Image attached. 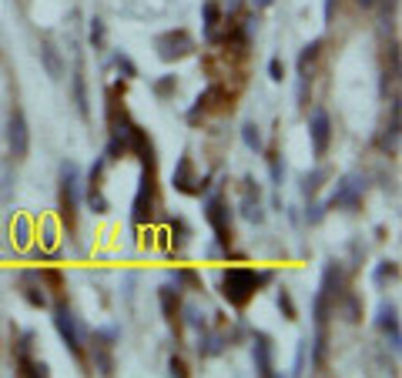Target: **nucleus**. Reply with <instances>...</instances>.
Segmentation results:
<instances>
[{
  "instance_id": "f257e3e1",
  "label": "nucleus",
  "mask_w": 402,
  "mask_h": 378,
  "mask_svg": "<svg viewBox=\"0 0 402 378\" xmlns=\"http://www.w3.org/2000/svg\"><path fill=\"white\" fill-rule=\"evenodd\" d=\"M272 281V271H255V268H225L222 271V298L231 308H245L258 295L262 285Z\"/></svg>"
},
{
  "instance_id": "f03ea898",
  "label": "nucleus",
  "mask_w": 402,
  "mask_h": 378,
  "mask_svg": "<svg viewBox=\"0 0 402 378\" xmlns=\"http://www.w3.org/2000/svg\"><path fill=\"white\" fill-rule=\"evenodd\" d=\"M158 211V161H145L141 164V181H138V194L131 201V225L141 227L154 221Z\"/></svg>"
},
{
  "instance_id": "7ed1b4c3",
  "label": "nucleus",
  "mask_w": 402,
  "mask_h": 378,
  "mask_svg": "<svg viewBox=\"0 0 402 378\" xmlns=\"http://www.w3.org/2000/svg\"><path fill=\"white\" fill-rule=\"evenodd\" d=\"M77 208H81V168L74 161L61 164V218L67 231L77 227Z\"/></svg>"
},
{
  "instance_id": "20e7f679",
  "label": "nucleus",
  "mask_w": 402,
  "mask_h": 378,
  "mask_svg": "<svg viewBox=\"0 0 402 378\" xmlns=\"http://www.w3.org/2000/svg\"><path fill=\"white\" fill-rule=\"evenodd\" d=\"M195 37L184 30V27H175V30H165L154 37V54L165 60V64H175V60H184L195 54Z\"/></svg>"
},
{
  "instance_id": "39448f33",
  "label": "nucleus",
  "mask_w": 402,
  "mask_h": 378,
  "mask_svg": "<svg viewBox=\"0 0 402 378\" xmlns=\"http://www.w3.org/2000/svg\"><path fill=\"white\" fill-rule=\"evenodd\" d=\"M204 221L211 225L215 241H218V248H222V254H225L228 248H231V208H228V201L218 194V191L204 198Z\"/></svg>"
},
{
  "instance_id": "423d86ee",
  "label": "nucleus",
  "mask_w": 402,
  "mask_h": 378,
  "mask_svg": "<svg viewBox=\"0 0 402 378\" xmlns=\"http://www.w3.org/2000/svg\"><path fill=\"white\" fill-rule=\"evenodd\" d=\"M54 328H57L64 348L74 355L77 362H84V338H81V328H77V318L71 315V308H67V302H64L61 295H57V302H54Z\"/></svg>"
},
{
  "instance_id": "0eeeda50",
  "label": "nucleus",
  "mask_w": 402,
  "mask_h": 378,
  "mask_svg": "<svg viewBox=\"0 0 402 378\" xmlns=\"http://www.w3.org/2000/svg\"><path fill=\"white\" fill-rule=\"evenodd\" d=\"M228 101H231V98H228L225 84H218V80H215V84H208L198 98H195V104H191V107H188V114H184V121H188L191 127H198L201 121H204V114H208V111H231V104Z\"/></svg>"
},
{
  "instance_id": "6e6552de",
  "label": "nucleus",
  "mask_w": 402,
  "mask_h": 378,
  "mask_svg": "<svg viewBox=\"0 0 402 378\" xmlns=\"http://www.w3.org/2000/svg\"><path fill=\"white\" fill-rule=\"evenodd\" d=\"M362 198H366V177L362 175H346L326 204L328 208H342V211L355 214V211L362 208Z\"/></svg>"
},
{
  "instance_id": "1a4fd4ad",
  "label": "nucleus",
  "mask_w": 402,
  "mask_h": 378,
  "mask_svg": "<svg viewBox=\"0 0 402 378\" xmlns=\"http://www.w3.org/2000/svg\"><path fill=\"white\" fill-rule=\"evenodd\" d=\"M208 184H211V177H195L191 157L181 154L178 164H175V171H171V188H175L178 194H195V198H201V194L208 191Z\"/></svg>"
},
{
  "instance_id": "9d476101",
  "label": "nucleus",
  "mask_w": 402,
  "mask_h": 378,
  "mask_svg": "<svg viewBox=\"0 0 402 378\" xmlns=\"http://www.w3.org/2000/svg\"><path fill=\"white\" fill-rule=\"evenodd\" d=\"M7 151L14 161H24L27 151H30V127H27V118L21 107H14L7 114Z\"/></svg>"
},
{
  "instance_id": "9b49d317",
  "label": "nucleus",
  "mask_w": 402,
  "mask_h": 378,
  "mask_svg": "<svg viewBox=\"0 0 402 378\" xmlns=\"http://www.w3.org/2000/svg\"><path fill=\"white\" fill-rule=\"evenodd\" d=\"M107 127H111V141H107L104 157H107V161H121L125 154H131V131H134V121L127 118V111H121Z\"/></svg>"
},
{
  "instance_id": "f8f14e48",
  "label": "nucleus",
  "mask_w": 402,
  "mask_h": 378,
  "mask_svg": "<svg viewBox=\"0 0 402 378\" xmlns=\"http://www.w3.org/2000/svg\"><path fill=\"white\" fill-rule=\"evenodd\" d=\"M308 137H312L315 157H326L328 144H332V118H328L326 107H315L312 111V118H308Z\"/></svg>"
},
{
  "instance_id": "ddd939ff",
  "label": "nucleus",
  "mask_w": 402,
  "mask_h": 378,
  "mask_svg": "<svg viewBox=\"0 0 402 378\" xmlns=\"http://www.w3.org/2000/svg\"><path fill=\"white\" fill-rule=\"evenodd\" d=\"M349 288V271L342 268V261H326V268H322V285H319V291L326 295L328 302L335 304L342 298V291Z\"/></svg>"
},
{
  "instance_id": "4468645a",
  "label": "nucleus",
  "mask_w": 402,
  "mask_h": 378,
  "mask_svg": "<svg viewBox=\"0 0 402 378\" xmlns=\"http://www.w3.org/2000/svg\"><path fill=\"white\" fill-rule=\"evenodd\" d=\"M272 338L265 331H251V362H255V372L262 378H272L275 375V362H272Z\"/></svg>"
},
{
  "instance_id": "2eb2a0df",
  "label": "nucleus",
  "mask_w": 402,
  "mask_h": 378,
  "mask_svg": "<svg viewBox=\"0 0 402 378\" xmlns=\"http://www.w3.org/2000/svg\"><path fill=\"white\" fill-rule=\"evenodd\" d=\"M376 328L389 338V345L399 352V345H402V328H399V308L392 302H382L379 304V311H376Z\"/></svg>"
},
{
  "instance_id": "dca6fc26",
  "label": "nucleus",
  "mask_w": 402,
  "mask_h": 378,
  "mask_svg": "<svg viewBox=\"0 0 402 378\" xmlns=\"http://www.w3.org/2000/svg\"><path fill=\"white\" fill-rule=\"evenodd\" d=\"M242 218H248L251 225H262L265 221V208H262V191H258V181L245 177V188H242Z\"/></svg>"
},
{
  "instance_id": "f3484780",
  "label": "nucleus",
  "mask_w": 402,
  "mask_h": 378,
  "mask_svg": "<svg viewBox=\"0 0 402 378\" xmlns=\"http://www.w3.org/2000/svg\"><path fill=\"white\" fill-rule=\"evenodd\" d=\"M21 291H24V302L30 304V308H47L50 304L37 271H21Z\"/></svg>"
},
{
  "instance_id": "a211bd4d",
  "label": "nucleus",
  "mask_w": 402,
  "mask_h": 378,
  "mask_svg": "<svg viewBox=\"0 0 402 378\" xmlns=\"http://www.w3.org/2000/svg\"><path fill=\"white\" fill-rule=\"evenodd\" d=\"M158 302H161V311H165V318H168L171 325H178V311H181V288H178L175 281L158 288Z\"/></svg>"
},
{
  "instance_id": "6ab92c4d",
  "label": "nucleus",
  "mask_w": 402,
  "mask_h": 378,
  "mask_svg": "<svg viewBox=\"0 0 402 378\" xmlns=\"http://www.w3.org/2000/svg\"><path fill=\"white\" fill-rule=\"evenodd\" d=\"M225 348H228V335H222V331H208V328H201L198 331V355L201 358H218Z\"/></svg>"
},
{
  "instance_id": "aec40b11",
  "label": "nucleus",
  "mask_w": 402,
  "mask_h": 378,
  "mask_svg": "<svg viewBox=\"0 0 402 378\" xmlns=\"http://www.w3.org/2000/svg\"><path fill=\"white\" fill-rule=\"evenodd\" d=\"M111 348L114 345H107V342H100L91 335V358H94V368H98L100 375H114V358H111Z\"/></svg>"
},
{
  "instance_id": "412c9836",
  "label": "nucleus",
  "mask_w": 402,
  "mask_h": 378,
  "mask_svg": "<svg viewBox=\"0 0 402 378\" xmlns=\"http://www.w3.org/2000/svg\"><path fill=\"white\" fill-rule=\"evenodd\" d=\"M308 352H312V368L322 372L326 368V358H328V325H319L315 338L308 342Z\"/></svg>"
},
{
  "instance_id": "4be33fe9",
  "label": "nucleus",
  "mask_w": 402,
  "mask_h": 378,
  "mask_svg": "<svg viewBox=\"0 0 402 378\" xmlns=\"http://www.w3.org/2000/svg\"><path fill=\"white\" fill-rule=\"evenodd\" d=\"M201 17H204V41L215 44V34L222 27V7H218V0H204L201 3Z\"/></svg>"
},
{
  "instance_id": "5701e85b",
  "label": "nucleus",
  "mask_w": 402,
  "mask_h": 378,
  "mask_svg": "<svg viewBox=\"0 0 402 378\" xmlns=\"http://www.w3.org/2000/svg\"><path fill=\"white\" fill-rule=\"evenodd\" d=\"M41 60H44V71H47L50 80H64V60H61V51L50 41L41 44Z\"/></svg>"
},
{
  "instance_id": "b1692460",
  "label": "nucleus",
  "mask_w": 402,
  "mask_h": 378,
  "mask_svg": "<svg viewBox=\"0 0 402 378\" xmlns=\"http://www.w3.org/2000/svg\"><path fill=\"white\" fill-rule=\"evenodd\" d=\"M335 308L346 315V322H349V325H359V322H362V298H359L355 291H349V288L342 291V298L335 302Z\"/></svg>"
},
{
  "instance_id": "393cba45",
  "label": "nucleus",
  "mask_w": 402,
  "mask_h": 378,
  "mask_svg": "<svg viewBox=\"0 0 402 378\" xmlns=\"http://www.w3.org/2000/svg\"><path fill=\"white\" fill-rule=\"evenodd\" d=\"M71 91H74L77 114L87 121V118H91V98H87V80H84V74H81V71H74V77H71Z\"/></svg>"
},
{
  "instance_id": "a878e982",
  "label": "nucleus",
  "mask_w": 402,
  "mask_h": 378,
  "mask_svg": "<svg viewBox=\"0 0 402 378\" xmlns=\"http://www.w3.org/2000/svg\"><path fill=\"white\" fill-rule=\"evenodd\" d=\"M326 181H328V168H312L308 175H302V194L305 198H315Z\"/></svg>"
},
{
  "instance_id": "bb28decb",
  "label": "nucleus",
  "mask_w": 402,
  "mask_h": 378,
  "mask_svg": "<svg viewBox=\"0 0 402 378\" xmlns=\"http://www.w3.org/2000/svg\"><path fill=\"white\" fill-rule=\"evenodd\" d=\"M322 47H326V41H308L305 47H302L299 60H295V67H299V74H308V67L319 60V54H322Z\"/></svg>"
},
{
  "instance_id": "cd10ccee",
  "label": "nucleus",
  "mask_w": 402,
  "mask_h": 378,
  "mask_svg": "<svg viewBox=\"0 0 402 378\" xmlns=\"http://www.w3.org/2000/svg\"><path fill=\"white\" fill-rule=\"evenodd\" d=\"M17 372L27 378H47L50 368L44 362H37V358H30V355H17Z\"/></svg>"
},
{
  "instance_id": "c85d7f7f",
  "label": "nucleus",
  "mask_w": 402,
  "mask_h": 378,
  "mask_svg": "<svg viewBox=\"0 0 402 378\" xmlns=\"http://www.w3.org/2000/svg\"><path fill=\"white\" fill-rule=\"evenodd\" d=\"M332 311H335V304H332V302L326 298V295L319 291V295L312 298V318H315V328H319V325H328Z\"/></svg>"
},
{
  "instance_id": "c756f323",
  "label": "nucleus",
  "mask_w": 402,
  "mask_h": 378,
  "mask_svg": "<svg viewBox=\"0 0 402 378\" xmlns=\"http://www.w3.org/2000/svg\"><path fill=\"white\" fill-rule=\"evenodd\" d=\"M191 238V227L184 225L181 218H171V252L181 254L184 252V241Z\"/></svg>"
},
{
  "instance_id": "7c9ffc66",
  "label": "nucleus",
  "mask_w": 402,
  "mask_h": 378,
  "mask_svg": "<svg viewBox=\"0 0 402 378\" xmlns=\"http://www.w3.org/2000/svg\"><path fill=\"white\" fill-rule=\"evenodd\" d=\"M399 278V265L396 261H379L376 271H372V281H376L379 288H385L389 281H396Z\"/></svg>"
},
{
  "instance_id": "2f4dec72",
  "label": "nucleus",
  "mask_w": 402,
  "mask_h": 378,
  "mask_svg": "<svg viewBox=\"0 0 402 378\" xmlns=\"http://www.w3.org/2000/svg\"><path fill=\"white\" fill-rule=\"evenodd\" d=\"M178 318H184V325L195 328V331L208 328V322H204V315H201L198 304H184V302H181V311H178Z\"/></svg>"
},
{
  "instance_id": "473e14b6",
  "label": "nucleus",
  "mask_w": 402,
  "mask_h": 378,
  "mask_svg": "<svg viewBox=\"0 0 402 378\" xmlns=\"http://www.w3.org/2000/svg\"><path fill=\"white\" fill-rule=\"evenodd\" d=\"M275 304H278V311H282V318H285V322H295V318H299V311H295V302H292V291H288V288H278L275 291Z\"/></svg>"
},
{
  "instance_id": "72a5a7b5",
  "label": "nucleus",
  "mask_w": 402,
  "mask_h": 378,
  "mask_svg": "<svg viewBox=\"0 0 402 378\" xmlns=\"http://www.w3.org/2000/svg\"><path fill=\"white\" fill-rule=\"evenodd\" d=\"M242 141H245V148L255 154L265 151V141H262V131H258V124L255 121H248V124L242 127Z\"/></svg>"
},
{
  "instance_id": "f704fd0d",
  "label": "nucleus",
  "mask_w": 402,
  "mask_h": 378,
  "mask_svg": "<svg viewBox=\"0 0 402 378\" xmlns=\"http://www.w3.org/2000/svg\"><path fill=\"white\" fill-rule=\"evenodd\" d=\"M87 208L94 211V214H107L111 211V204H107V198H104V191H100V184H87Z\"/></svg>"
},
{
  "instance_id": "c9c22d12",
  "label": "nucleus",
  "mask_w": 402,
  "mask_h": 378,
  "mask_svg": "<svg viewBox=\"0 0 402 378\" xmlns=\"http://www.w3.org/2000/svg\"><path fill=\"white\" fill-rule=\"evenodd\" d=\"M114 67L121 71V77H125V80H134V77H138V67H134V60H131L125 51L114 54Z\"/></svg>"
},
{
  "instance_id": "e433bc0d",
  "label": "nucleus",
  "mask_w": 402,
  "mask_h": 378,
  "mask_svg": "<svg viewBox=\"0 0 402 378\" xmlns=\"http://www.w3.org/2000/svg\"><path fill=\"white\" fill-rule=\"evenodd\" d=\"M178 91V80H175V74H165L161 80H154V94L161 98V101H168L171 94Z\"/></svg>"
},
{
  "instance_id": "4c0bfd02",
  "label": "nucleus",
  "mask_w": 402,
  "mask_h": 378,
  "mask_svg": "<svg viewBox=\"0 0 402 378\" xmlns=\"http://www.w3.org/2000/svg\"><path fill=\"white\" fill-rule=\"evenodd\" d=\"M171 281H175V285H191V288H201V275H198V271H191V268H175V271H171Z\"/></svg>"
},
{
  "instance_id": "58836bf2",
  "label": "nucleus",
  "mask_w": 402,
  "mask_h": 378,
  "mask_svg": "<svg viewBox=\"0 0 402 378\" xmlns=\"http://www.w3.org/2000/svg\"><path fill=\"white\" fill-rule=\"evenodd\" d=\"M37 278H41V281H47V285H50V291H54V295H61V285H64V275H61L57 268H41V271H37Z\"/></svg>"
},
{
  "instance_id": "ea45409f",
  "label": "nucleus",
  "mask_w": 402,
  "mask_h": 378,
  "mask_svg": "<svg viewBox=\"0 0 402 378\" xmlns=\"http://www.w3.org/2000/svg\"><path fill=\"white\" fill-rule=\"evenodd\" d=\"M268 171H272V184L282 188V181H285V161H282V154H268Z\"/></svg>"
},
{
  "instance_id": "a19ab883",
  "label": "nucleus",
  "mask_w": 402,
  "mask_h": 378,
  "mask_svg": "<svg viewBox=\"0 0 402 378\" xmlns=\"http://www.w3.org/2000/svg\"><path fill=\"white\" fill-rule=\"evenodd\" d=\"M30 234H34V231H30V221H27V218H17V221H14V241H17L21 248H27V245H30Z\"/></svg>"
},
{
  "instance_id": "79ce46f5",
  "label": "nucleus",
  "mask_w": 402,
  "mask_h": 378,
  "mask_svg": "<svg viewBox=\"0 0 402 378\" xmlns=\"http://www.w3.org/2000/svg\"><path fill=\"white\" fill-rule=\"evenodd\" d=\"M87 37H91V44H94V51L104 47V41H107V30H104V21H91V30H87Z\"/></svg>"
},
{
  "instance_id": "37998d69",
  "label": "nucleus",
  "mask_w": 402,
  "mask_h": 378,
  "mask_svg": "<svg viewBox=\"0 0 402 378\" xmlns=\"http://www.w3.org/2000/svg\"><path fill=\"white\" fill-rule=\"evenodd\" d=\"M326 211H328V204H308V211H305V221H308V225H322Z\"/></svg>"
},
{
  "instance_id": "c03bdc74",
  "label": "nucleus",
  "mask_w": 402,
  "mask_h": 378,
  "mask_svg": "<svg viewBox=\"0 0 402 378\" xmlns=\"http://www.w3.org/2000/svg\"><path fill=\"white\" fill-rule=\"evenodd\" d=\"M168 372H171V375H175V378H188V375H191L181 355H171V362H168Z\"/></svg>"
},
{
  "instance_id": "a18cd8bd",
  "label": "nucleus",
  "mask_w": 402,
  "mask_h": 378,
  "mask_svg": "<svg viewBox=\"0 0 402 378\" xmlns=\"http://www.w3.org/2000/svg\"><path fill=\"white\" fill-rule=\"evenodd\" d=\"M30 345H34V331H24V335H21V342L14 345V352H17V355H30Z\"/></svg>"
},
{
  "instance_id": "49530a36",
  "label": "nucleus",
  "mask_w": 402,
  "mask_h": 378,
  "mask_svg": "<svg viewBox=\"0 0 402 378\" xmlns=\"http://www.w3.org/2000/svg\"><path fill=\"white\" fill-rule=\"evenodd\" d=\"M268 77H272V80H282V77H285V64H282V57H272V60H268Z\"/></svg>"
},
{
  "instance_id": "de8ad7c7",
  "label": "nucleus",
  "mask_w": 402,
  "mask_h": 378,
  "mask_svg": "<svg viewBox=\"0 0 402 378\" xmlns=\"http://www.w3.org/2000/svg\"><path fill=\"white\" fill-rule=\"evenodd\" d=\"M242 3H245V0H225V10H228V17H235V14L242 10Z\"/></svg>"
},
{
  "instance_id": "09e8293b",
  "label": "nucleus",
  "mask_w": 402,
  "mask_h": 378,
  "mask_svg": "<svg viewBox=\"0 0 402 378\" xmlns=\"http://www.w3.org/2000/svg\"><path fill=\"white\" fill-rule=\"evenodd\" d=\"M335 3H339V0H326V21H332V14H335Z\"/></svg>"
},
{
  "instance_id": "8fccbe9b",
  "label": "nucleus",
  "mask_w": 402,
  "mask_h": 378,
  "mask_svg": "<svg viewBox=\"0 0 402 378\" xmlns=\"http://www.w3.org/2000/svg\"><path fill=\"white\" fill-rule=\"evenodd\" d=\"M251 3H255V7H272L275 0H251Z\"/></svg>"
},
{
  "instance_id": "3c124183",
  "label": "nucleus",
  "mask_w": 402,
  "mask_h": 378,
  "mask_svg": "<svg viewBox=\"0 0 402 378\" xmlns=\"http://www.w3.org/2000/svg\"><path fill=\"white\" fill-rule=\"evenodd\" d=\"M355 3H359V7H376L379 0H355Z\"/></svg>"
}]
</instances>
